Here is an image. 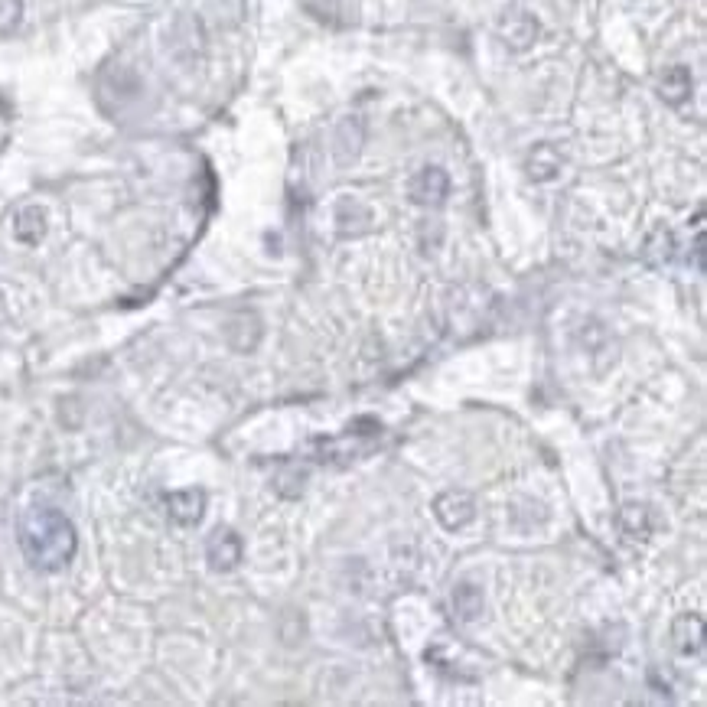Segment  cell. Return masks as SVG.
Returning <instances> with one entry per match:
<instances>
[{"label":"cell","instance_id":"cell-1","mask_svg":"<svg viewBox=\"0 0 707 707\" xmlns=\"http://www.w3.org/2000/svg\"><path fill=\"white\" fill-rule=\"evenodd\" d=\"M17 538L20 551L33 571L40 574H56L62 567H69L79 548V535L75 525L53 505H30L23 509L17 522Z\"/></svg>","mask_w":707,"mask_h":707},{"label":"cell","instance_id":"cell-2","mask_svg":"<svg viewBox=\"0 0 707 707\" xmlns=\"http://www.w3.org/2000/svg\"><path fill=\"white\" fill-rule=\"evenodd\" d=\"M434 515L447 532H460V528H466L476 519V502L470 492L450 489V492H444V496L434 499Z\"/></svg>","mask_w":707,"mask_h":707},{"label":"cell","instance_id":"cell-3","mask_svg":"<svg viewBox=\"0 0 707 707\" xmlns=\"http://www.w3.org/2000/svg\"><path fill=\"white\" fill-rule=\"evenodd\" d=\"M408 196L411 202H418V206H444V199L450 196V176L447 170L440 167H424L421 173H414V180L408 186Z\"/></svg>","mask_w":707,"mask_h":707},{"label":"cell","instance_id":"cell-4","mask_svg":"<svg viewBox=\"0 0 707 707\" xmlns=\"http://www.w3.org/2000/svg\"><path fill=\"white\" fill-rule=\"evenodd\" d=\"M206 558H209L212 571H219V574L235 571L238 561H242V538H238L232 528H219V532L209 538Z\"/></svg>","mask_w":707,"mask_h":707},{"label":"cell","instance_id":"cell-5","mask_svg":"<svg viewBox=\"0 0 707 707\" xmlns=\"http://www.w3.org/2000/svg\"><path fill=\"white\" fill-rule=\"evenodd\" d=\"M538 20L532 14H525V10H515V14H509L502 20V27H499V36H502V43L512 49V53H525V49H532L535 40H538Z\"/></svg>","mask_w":707,"mask_h":707},{"label":"cell","instance_id":"cell-6","mask_svg":"<svg viewBox=\"0 0 707 707\" xmlns=\"http://www.w3.org/2000/svg\"><path fill=\"white\" fill-rule=\"evenodd\" d=\"M672 639L675 649L688 659H701L704 655V620L698 613H681L672 623Z\"/></svg>","mask_w":707,"mask_h":707},{"label":"cell","instance_id":"cell-7","mask_svg":"<svg viewBox=\"0 0 707 707\" xmlns=\"http://www.w3.org/2000/svg\"><path fill=\"white\" fill-rule=\"evenodd\" d=\"M206 512V492L202 489H180L167 496V515L176 525H199Z\"/></svg>","mask_w":707,"mask_h":707},{"label":"cell","instance_id":"cell-8","mask_svg":"<svg viewBox=\"0 0 707 707\" xmlns=\"http://www.w3.org/2000/svg\"><path fill=\"white\" fill-rule=\"evenodd\" d=\"M561 163L564 160L554 144H535L532 150H528L525 173H528V180H535V183H551L554 176L561 173Z\"/></svg>","mask_w":707,"mask_h":707},{"label":"cell","instance_id":"cell-9","mask_svg":"<svg viewBox=\"0 0 707 707\" xmlns=\"http://www.w3.org/2000/svg\"><path fill=\"white\" fill-rule=\"evenodd\" d=\"M694 92V79H691V69L688 66H668L662 75H659V95L665 105H685Z\"/></svg>","mask_w":707,"mask_h":707},{"label":"cell","instance_id":"cell-10","mask_svg":"<svg viewBox=\"0 0 707 707\" xmlns=\"http://www.w3.org/2000/svg\"><path fill=\"white\" fill-rule=\"evenodd\" d=\"M450 603H453V616H457V623H473V620L483 616L486 597L476 584H460L457 590H453Z\"/></svg>","mask_w":707,"mask_h":707},{"label":"cell","instance_id":"cell-11","mask_svg":"<svg viewBox=\"0 0 707 707\" xmlns=\"http://www.w3.org/2000/svg\"><path fill=\"white\" fill-rule=\"evenodd\" d=\"M14 235L23 245H40L46 235V212L40 206H27L17 212L14 219Z\"/></svg>","mask_w":707,"mask_h":707},{"label":"cell","instance_id":"cell-12","mask_svg":"<svg viewBox=\"0 0 707 707\" xmlns=\"http://www.w3.org/2000/svg\"><path fill=\"white\" fill-rule=\"evenodd\" d=\"M616 522H620V532L629 538V541H646L649 532H652V522H649V509L639 502H629L620 509L616 515Z\"/></svg>","mask_w":707,"mask_h":707},{"label":"cell","instance_id":"cell-13","mask_svg":"<svg viewBox=\"0 0 707 707\" xmlns=\"http://www.w3.org/2000/svg\"><path fill=\"white\" fill-rule=\"evenodd\" d=\"M672 255H675V235L668 229H655L646 242V258L652 264H665V261H672Z\"/></svg>","mask_w":707,"mask_h":707},{"label":"cell","instance_id":"cell-14","mask_svg":"<svg viewBox=\"0 0 707 707\" xmlns=\"http://www.w3.org/2000/svg\"><path fill=\"white\" fill-rule=\"evenodd\" d=\"M23 20V0H0V33L17 30Z\"/></svg>","mask_w":707,"mask_h":707}]
</instances>
